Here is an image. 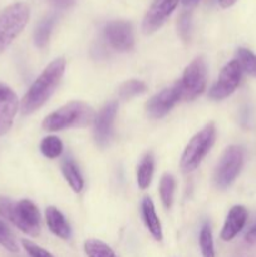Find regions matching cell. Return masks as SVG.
I'll return each instance as SVG.
<instances>
[{"instance_id":"obj_29","label":"cell","mask_w":256,"mask_h":257,"mask_svg":"<svg viewBox=\"0 0 256 257\" xmlns=\"http://www.w3.org/2000/svg\"><path fill=\"white\" fill-rule=\"evenodd\" d=\"M48 2L54 5L55 8H59V9H67V8L73 7L75 4V0H48Z\"/></svg>"},{"instance_id":"obj_22","label":"cell","mask_w":256,"mask_h":257,"mask_svg":"<svg viewBox=\"0 0 256 257\" xmlns=\"http://www.w3.org/2000/svg\"><path fill=\"white\" fill-rule=\"evenodd\" d=\"M63 142L57 136H48L44 137L40 142V152L47 158L54 160L58 158L63 152Z\"/></svg>"},{"instance_id":"obj_26","label":"cell","mask_w":256,"mask_h":257,"mask_svg":"<svg viewBox=\"0 0 256 257\" xmlns=\"http://www.w3.org/2000/svg\"><path fill=\"white\" fill-rule=\"evenodd\" d=\"M0 245H2L5 250L9 251V252H18L17 241H15L14 236H13V233L10 232V230L8 228V226L5 225L3 221H0Z\"/></svg>"},{"instance_id":"obj_18","label":"cell","mask_w":256,"mask_h":257,"mask_svg":"<svg viewBox=\"0 0 256 257\" xmlns=\"http://www.w3.org/2000/svg\"><path fill=\"white\" fill-rule=\"evenodd\" d=\"M62 172L70 188L75 193H79L84 187V180H83V176L77 163L72 158H65L62 162Z\"/></svg>"},{"instance_id":"obj_23","label":"cell","mask_w":256,"mask_h":257,"mask_svg":"<svg viewBox=\"0 0 256 257\" xmlns=\"http://www.w3.org/2000/svg\"><path fill=\"white\" fill-rule=\"evenodd\" d=\"M236 60L240 64L242 72L256 77V54L247 48H238L236 52Z\"/></svg>"},{"instance_id":"obj_5","label":"cell","mask_w":256,"mask_h":257,"mask_svg":"<svg viewBox=\"0 0 256 257\" xmlns=\"http://www.w3.org/2000/svg\"><path fill=\"white\" fill-rule=\"evenodd\" d=\"M29 17V7L23 2L13 3L0 12V54L23 32Z\"/></svg>"},{"instance_id":"obj_24","label":"cell","mask_w":256,"mask_h":257,"mask_svg":"<svg viewBox=\"0 0 256 257\" xmlns=\"http://www.w3.org/2000/svg\"><path fill=\"white\" fill-rule=\"evenodd\" d=\"M147 90V85L145 82L140 79H131L123 83L118 90V95L120 99H131L136 95H141Z\"/></svg>"},{"instance_id":"obj_9","label":"cell","mask_w":256,"mask_h":257,"mask_svg":"<svg viewBox=\"0 0 256 257\" xmlns=\"http://www.w3.org/2000/svg\"><path fill=\"white\" fill-rule=\"evenodd\" d=\"M181 99H182V89H181V83L178 80L151 97L146 103V112H147L148 117L152 119H161Z\"/></svg>"},{"instance_id":"obj_27","label":"cell","mask_w":256,"mask_h":257,"mask_svg":"<svg viewBox=\"0 0 256 257\" xmlns=\"http://www.w3.org/2000/svg\"><path fill=\"white\" fill-rule=\"evenodd\" d=\"M178 34L183 42H188L191 37V30H192V18L190 13H182L178 19Z\"/></svg>"},{"instance_id":"obj_17","label":"cell","mask_w":256,"mask_h":257,"mask_svg":"<svg viewBox=\"0 0 256 257\" xmlns=\"http://www.w3.org/2000/svg\"><path fill=\"white\" fill-rule=\"evenodd\" d=\"M155 172V157L152 152H147L137 166V185L141 190L150 187Z\"/></svg>"},{"instance_id":"obj_2","label":"cell","mask_w":256,"mask_h":257,"mask_svg":"<svg viewBox=\"0 0 256 257\" xmlns=\"http://www.w3.org/2000/svg\"><path fill=\"white\" fill-rule=\"evenodd\" d=\"M94 118L95 113L90 105L80 100H73L47 115L43 120L42 127L49 132H57L68 128H83L92 124Z\"/></svg>"},{"instance_id":"obj_30","label":"cell","mask_w":256,"mask_h":257,"mask_svg":"<svg viewBox=\"0 0 256 257\" xmlns=\"http://www.w3.org/2000/svg\"><path fill=\"white\" fill-rule=\"evenodd\" d=\"M246 241H247L248 243L256 242V226H253V227L246 233Z\"/></svg>"},{"instance_id":"obj_4","label":"cell","mask_w":256,"mask_h":257,"mask_svg":"<svg viewBox=\"0 0 256 257\" xmlns=\"http://www.w3.org/2000/svg\"><path fill=\"white\" fill-rule=\"evenodd\" d=\"M216 135L217 131L215 123L210 122L191 138L181 156L180 166L183 172H192L201 165L203 158L212 148L216 141Z\"/></svg>"},{"instance_id":"obj_6","label":"cell","mask_w":256,"mask_h":257,"mask_svg":"<svg viewBox=\"0 0 256 257\" xmlns=\"http://www.w3.org/2000/svg\"><path fill=\"white\" fill-rule=\"evenodd\" d=\"M243 161L245 152L241 146L231 145L223 151L213 173V182L218 190H226L235 182L243 167Z\"/></svg>"},{"instance_id":"obj_3","label":"cell","mask_w":256,"mask_h":257,"mask_svg":"<svg viewBox=\"0 0 256 257\" xmlns=\"http://www.w3.org/2000/svg\"><path fill=\"white\" fill-rule=\"evenodd\" d=\"M0 216L28 236L37 237L39 235L40 213L30 200L13 202L10 198L0 197Z\"/></svg>"},{"instance_id":"obj_16","label":"cell","mask_w":256,"mask_h":257,"mask_svg":"<svg viewBox=\"0 0 256 257\" xmlns=\"http://www.w3.org/2000/svg\"><path fill=\"white\" fill-rule=\"evenodd\" d=\"M141 210H142V218L145 226L147 227L148 232L151 233L156 241H162L163 233H162V226H161L160 218H158L157 213H156L155 205H153L152 200L150 197L143 198L142 205H141Z\"/></svg>"},{"instance_id":"obj_28","label":"cell","mask_w":256,"mask_h":257,"mask_svg":"<svg viewBox=\"0 0 256 257\" xmlns=\"http://www.w3.org/2000/svg\"><path fill=\"white\" fill-rule=\"evenodd\" d=\"M22 245L30 257H54L52 253L48 252L47 250L42 248L40 246L35 245L34 242H32L29 240H23Z\"/></svg>"},{"instance_id":"obj_31","label":"cell","mask_w":256,"mask_h":257,"mask_svg":"<svg viewBox=\"0 0 256 257\" xmlns=\"http://www.w3.org/2000/svg\"><path fill=\"white\" fill-rule=\"evenodd\" d=\"M237 2V0H218V3H220V5L222 8H230L232 7L235 3Z\"/></svg>"},{"instance_id":"obj_32","label":"cell","mask_w":256,"mask_h":257,"mask_svg":"<svg viewBox=\"0 0 256 257\" xmlns=\"http://www.w3.org/2000/svg\"><path fill=\"white\" fill-rule=\"evenodd\" d=\"M198 2H200V0H182L183 5H185L186 8H192V7H195V5L197 4Z\"/></svg>"},{"instance_id":"obj_1","label":"cell","mask_w":256,"mask_h":257,"mask_svg":"<svg viewBox=\"0 0 256 257\" xmlns=\"http://www.w3.org/2000/svg\"><path fill=\"white\" fill-rule=\"evenodd\" d=\"M65 70L64 58H57L47 65L39 77L34 80L25 93L20 104V110L24 115H29L42 108L48 102L62 80Z\"/></svg>"},{"instance_id":"obj_21","label":"cell","mask_w":256,"mask_h":257,"mask_svg":"<svg viewBox=\"0 0 256 257\" xmlns=\"http://www.w3.org/2000/svg\"><path fill=\"white\" fill-rule=\"evenodd\" d=\"M84 252L88 257H117L114 251L107 243L95 238L85 241Z\"/></svg>"},{"instance_id":"obj_19","label":"cell","mask_w":256,"mask_h":257,"mask_svg":"<svg viewBox=\"0 0 256 257\" xmlns=\"http://www.w3.org/2000/svg\"><path fill=\"white\" fill-rule=\"evenodd\" d=\"M57 17L55 15H48L43 18L37 25L34 32V43L38 48H44L50 39V34L53 32Z\"/></svg>"},{"instance_id":"obj_14","label":"cell","mask_w":256,"mask_h":257,"mask_svg":"<svg viewBox=\"0 0 256 257\" xmlns=\"http://www.w3.org/2000/svg\"><path fill=\"white\" fill-rule=\"evenodd\" d=\"M248 212L246 207L241 205H236L228 211V215L226 217L225 225L221 231V240L230 242L232 241L241 231L245 227L247 222Z\"/></svg>"},{"instance_id":"obj_15","label":"cell","mask_w":256,"mask_h":257,"mask_svg":"<svg viewBox=\"0 0 256 257\" xmlns=\"http://www.w3.org/2000/svg\"><path fill=\"white\" fill-rule=\"evenodd\" d=\"M45 222L49 227L50 232L62 240H69L72 236L69 223L67 222L63 213L54 206H49L45 210Z\"/></svg>"},{"instance_id":"obj_10","label":"cell","mask_w":256,"mask_h":257,"mask_svg":"<svg viewBox=\"0 0 256 257\" xmlns=\"http://www.w3.org/2000/svg\"><path fill=\"white\" fill-rule=\"evenodd\" d=\"M118 113V102L112 100L100 108L98 114H95L94 122V140L99 147H105L112 140L113 131H114L115 117Z\"/></svg>"},{"instance_id":"obj_13","label":"cell","mask_w":256,"mask_h":257,"mask_svg":"<svg viewBox=\"0 0 256 257\" xmlns=\"http://www.w3.org/2000/svg\"><path fill=\"white\" fill-rule=\"evenodd\" d=\"M19 109V100L10 87L0 83V136L9 132Z\"/></svg>"},{"instance_id":"obj_11","label":"cell","mask_w":256,"mask_h":257,"mask_svg":"<svg viewBox=\"0 0 256 257\" xmlns=\"http://www.w3.org/2000/svg\"><path fill=\"white\" fill-rule=\"evenodd\" d=\"M178 2L180 0H153L142 20V32L146 35L157 32L177 8Z\"/></svg>"},{"instance_id":"obj_25","label":"cell","mask_w":256,"mask_h":257,"mask_svg":"<svg viewBox=\"0 0 256 257\" xmlns=\"http://www.w3.org/2000/svg\"><path fill=\"white\" fill-rule=\"evenodd\" d=\"M198 243H200V250L202 257H216L215 245H213L212 231H211L210 225H203L200 231V237H198Z\"/></svg>"},{"instance_id":"obj_8","label":"cell","mask_w":256,"mask_h":257,"mask_svg":"<svg viewBox=\"0 0 256 257\" xmlns=\"http://www.w3.org/2000/svg\"><path fill=\"white\" fill-rule=\"evenodd\" d=\"M242 69L236 59L228 62L221 70L215 84L208 90V97L212 100H223L230 97L240 85Z\"/></svg>"},{"instance_id":"obj_12","label":"cell","mask_w":256,"mask_h":257,"mask_svg":"<svg viewBox=\"0 0 256 257\" xmlns=\"http://www.w3.org/2000/svg\"><path fill=\"white\" fill-rule=\"evenodd\" d=\"M104 37L110 47L118 52H130L135 47V35L131 23L113 20L104 28Z\"/></svg>"},{"instance_id":"obj_7","label":"cell","mask_w":256,"mask_h":257,"mask_svg":"<svg viewBox=\"0 0 256 257\" xmlns=\"http://www.w3.org/2000/svg\"><path fill=\"white\" fill-rule=\"evenodd\" d=\"M183 100H195L207 85V64L203 57H197L183 70L180 80Z\"/></svg>"},{"instance_id":"obj_20","label":"cell","mask_w":256,"mask_h":257,"mask_svg":"<svg viewBox=\"0 0 256 257\" xmlns=\"http://www.w3.org/2000/svg\"><path fill=\"white\" fill-rule=\"evenodd\" d=\"M176 190V180L171 173H165L160 181V197L165 208L170 210L173 203Z\"/></svg>"}]
</instances>
